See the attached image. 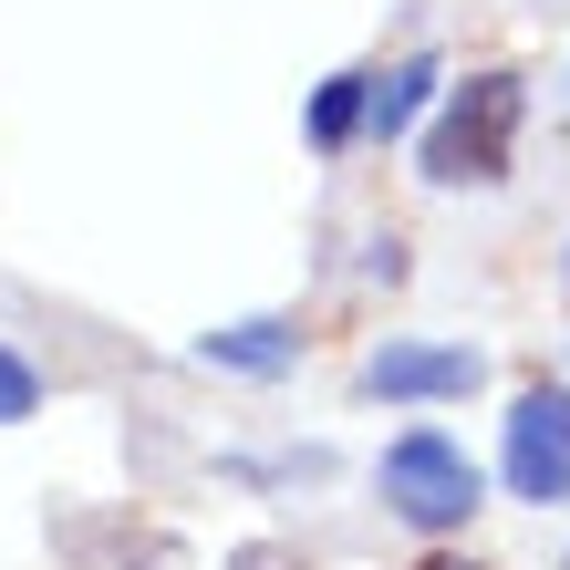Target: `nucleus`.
Here are the masks:
<instances>
[{"label": "nucleus", "instance_id": "8", "mask_svg": "<svg viewBox=\"0 0 570 570\" xmlns=\"http://www.w3.org/2000/svg\"><path fill=\"white\" fill-rule=\"evenodd\" d=\"M31 405H42V374H31V363H21L11 343H0V425H21Z\"/></svg>", "mask_w": 570, "mask_h": 570}, {"label": "nucleus", "instance_id": "4", "mask_svg": "<svg viewBox=\"0 0 570 570\" xmlns=\"http://www.w3.org/2000/svg\"><path fill=\"white\" fill-rule=\"evenodd\" d=\"M488 353L478 343H384L374 363H363V394H384V405H456V394H478Z\"/></svg>", "mask_w": 570, "mask_h": 570}, {"label": "nucleus", "instance_id": "2", "mask_svg": "<svg viewBox=\"0 0 570 570\" xmlns=\"http://www.w3.org/2000/svg\"><path fill=\"white\" fill-rule=\"evenodd\" d=\"M374 488H384V509L405 519L415 540H446V529H466V519H478V498H488L478 456H466L446 425H405V435L374 456Z\"/></svg>", "mask_w": 570, "mask_h": 570}, {"label": "nucleus", "instance_id": "6", "mask_svg": "<svg viewBox=\"0 0 570 570\" xmlns=\"http://www.w3.org/2000/svg\"><path fill=\"white\" fill-rule=\"evenodd\" d=\"M435 94H446V62H435V52H405L394 73H374V125H363V136L394 146V136H405V125L435 105Z\"/></svg>", "mask_w": 570, "mask_h": 570}, {"label": "nucleus", "instance_id": "3", "mask_svg": "<svg viewBox=\"0 0 570 570\" xmlns=\"http://www.w3.org/2000/svg\"><path fill=\"white\" fill-rule=\"evenodd\" d=\"M498 478L519 509H570V384H519L509 435H498Z\"/></svg>", "mask_w": 570, "mask_h": 570}, {"label": "nucleus", "instance_id": "7", "mask_svg": "<svg viewBox=\"0 0 570 570\" xmlns=\"http://www.w3.org/2000/svg\"><path fill=\"white\" fill-rule=\"evenodd\" d=\"M301 125H312L322 156H343L363 125H374V73H332V83H312V115H301Z\"/></svg>", "mask_w": 570, "mask_h": 570}, {"label": "nucleus", "instance_id": "5", "mask_svg": "<svg viewBox=\"0 0 570 570\" xmlns=\"http://www.w3.org/2000/svg\"><path fill=\"white\" fill-rule=\"evenodd\" d=\"M197 363L271 384V374H291V363H301V332H291V322H271V312H259V322H218L208 343H197Z\"/></svg>", "mask_w": 570, "mask_h": 570}, {"label": "nucleus", "instance_id": "1", "mask_svg": "<svg viewBox=\"0 0 570 570\" xmlns=\"http://www.w3.org/2000/svg\"><path fill=\"white\" fill-rule=\"evenodd\" d=\"M519 125H529V83L519 73H466L446 83V105L425 125V177L435 187H498L519 156Z\"/></svg>", "mask_w": 570, "mask_h": 570}, {"label": "nucleus", "instance_id": "9", "mask_svg": "<svg viewBox=\"0 0 570 570\" xmlns=\"http://www.w3.org/2000/svg\"><path fill=\"white\" fill-rule=\"evenodd\" d=\"M415 570H488V560H466V550H425Z\"/></svg>", "mask_w": 570, "mask_h": 570}]
</instances>
